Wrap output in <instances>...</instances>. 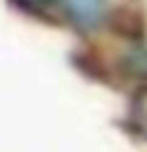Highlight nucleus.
<instances>
[{"label": "nucleus", "mask_w": 147, "mask_h": 152, "mask_svg": "<svg viewBox=\"0 0 147 152\" xmlns=\"http://www.w3.org/2000/svg\"><path fill=\"white\" fill-rule=\"evenodd\" d=\"M62 5L78 26H96L106 13V0H62Z\"/></svg>", "instance_id": "1"}, {"label": "nucleus", "mask_w": 147, "mask_h": 152, "mask_svg": "<svg viewBox=\"0 0 147 152\" xmlns=\"http://www.w3.org/2000/svg\"><path fill=\"white\" fill-rule=\"evenodd\" d=\"M23 10H31V13H47L57 0H16Z\"/></svg>", "instance_id": "2"}]
</instances>
